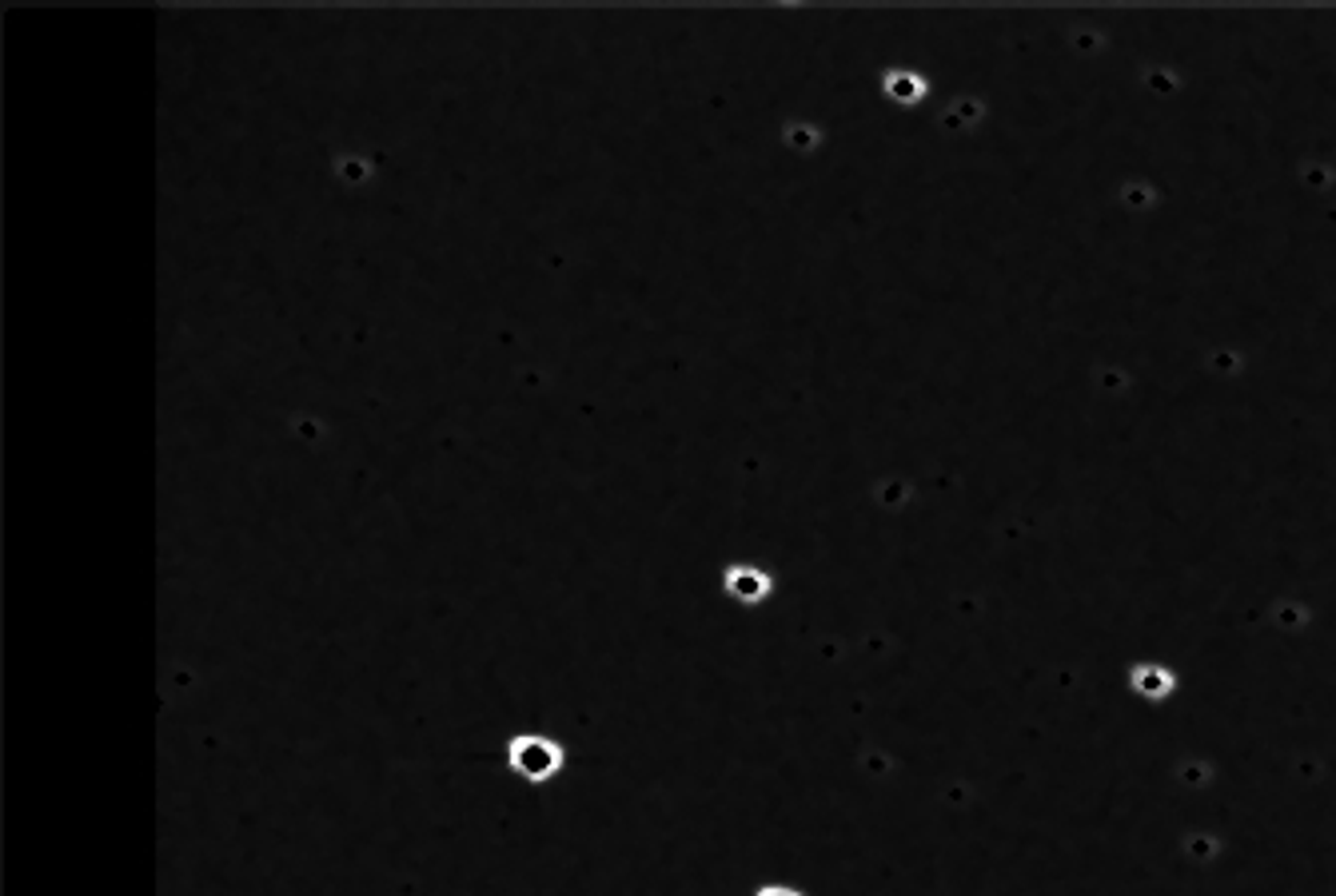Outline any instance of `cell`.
Masks as SVG:
<instances>
[{
    "instance_id": "cell-1",
    "label": "cell",
    "mask_w": 1336,
    "mask_h": 896,
    "mask_svg": "<svg viewBox=\"0 0 1336 896\" xmlns=\"http://www.w3.org/2000/svg\"><path fill=\"white\" fill-rule=\"evenodd\" d=\"M562 761H567V753L555 737L546 734H515L507 741V766L519 781L527 785H546L555 781L562 773Z\"/></svg>"
},
{
    "instance_id": "cell-2",
    "label": "cell",
    "mask_w": 1336,
    "mask_h": 896,
    "mask_svg": "<svg viewBox=\"0 0 1336 896\" xmlns=\"http://www.w3.org/2000/svg\"><path fill=\"white\" fill-rule=\"evenodd\" d=\"M726 594H730V598H739V602H746V605L762 602V598L770 594V574L759 570V566H746V562H739V566H730V570H726Z\"/></svg>"
},
{
    "instance_id": "cell-3",
    "label": "cell",
    "mask_w": 1336,
    "mask_h": 896,
    "mask_svg": "<svg viewBox=\"0 0 1336 896\" xmlns=\"http://www.w3.org/2000/svg\"><path fill=\"white\" fill-rule=\"evenodd\" d=\"M759 896H802V893L791 889V884H766V889H759Z\"/></svg>"
}]
</instances>
